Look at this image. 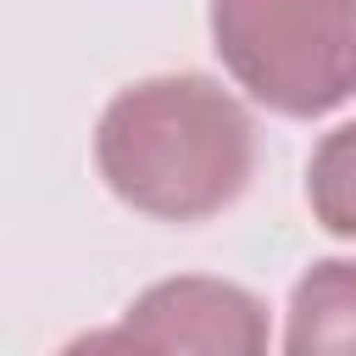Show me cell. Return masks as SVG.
Masks as SVG:
<instances>
[{
  "label": "cell",
  "mask_w": 356,
  "mask_h": 356,
  "mask_svg": "<svg viewBox=\"0 0 356 356\" xmlns=\"http://www.w3.org/2000/svg\"><path fill=\"white\" fill-rule=\"evenodd\" d=\"M95 167L122 206L161 222H200L245 195L256 172V122L206 72L139 78L106 100Z\"/></svg>",
  "instance_id": "1"
},
{
  "label": "cell",
  "mask_w": 356,
  "mask_h": 356,
  "mask_svg": "<svg viewBox=\"0 0 356 356\" xmlns=\"http://www.w3.org/2000/svg\"><path fill=\"white\" fill-rule=\"evenodd\" d=\"M211 50L278 117H328L356 95V0H211Z\"/></svg>",
  "instance_id": "2"
},
{
  "label": "cell",
  "mask_w": 356,
  "mask_h": 356,
  "mask_svg": "<svg viewBox=\"0 0 356 356\" xmlns=\"http://www.w3.org/2000/svg\"><path fill=\"white\" fill-rule=\"evenodd\" d=\"M122 323L150 334L167 356H267V306L245 284L206 273L150 284Z\"/></svg>",
  "instance_id": "3"
},
{
  "label": "cell",
  "mask_w": 356,
  "mask_h": 356,
  "mask_svg": "<svg viewBox=\"0 0 356 356\" xmlns=\"http://www.w3.org/2000/svg\"><path fill=\"white\" fill-rule=\"evenodd\" d=\"M284 356H356V261L323 256L295 278Z\"/></svg>",
  "instance_id": "4"
},
{
  "label": "cell",
  "mask_w": 356,
  "mask_h": 356,
  "mask_svg": "<svg viewBox=\"0 0 356 356\" xmlns=\"http://www.w3.org/2000/svg\"><path fill=\"white\" fill-rule=\"evenodd\" d=\"M306 200H312V217L328 234L356 239V122H339L312 150V161H306Z\"/></svg>",
  "instance_id": "5"
},
{
  "label": "cell",
  "mask_w": 356,
  "mask_h": 356,
  "mask_svg": "<svg viewBox=\"0 0 356 356\" xmlns=\"http://www.w3.org/2000/svg\"><path fill=\"white\" fill-rule=\"evenodd\" d=\"M56 356H167L150 334H139L134 323H111V328H89L78 339H67Z\"/></svg>",
  "instance_id": "6"
}]
</instances>
